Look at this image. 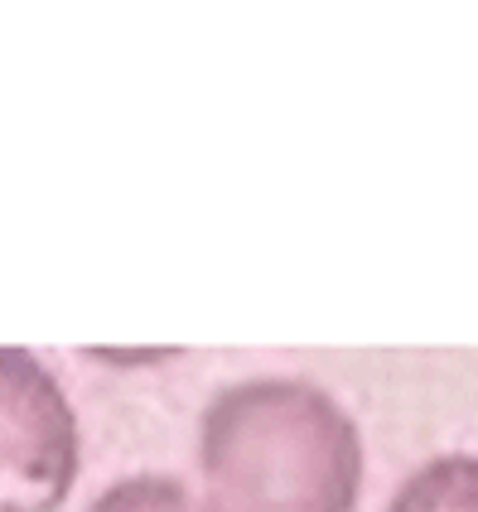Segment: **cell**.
Masks as SVG:
<instances>
[{"label":"cell","mask_w":478,"mask_h":512,"mask_svg":"<svg viewBox=\"0 0 478 512\" xmlns=\"http://www.w3.org/2000/svg\"><path fill=\"white\" fill-rule=\"evenodd\" d=\"M78 416L29 348H0V512H58L78 479Z\"/></svg>","instance_id":"7a4b0ae2"},{"label":"cell","mask_w":478,"mask_h":512,"mask_svg":"<svg viewBox=\"0 0 478 512\" xmlns=\"http://www.w3.org/2000/svg\"><path fill=\"white\" fill-rule=\"evenodd\" d=\"M198 474L208 512H353L363 435L305 377H247L203 406Z\"/></svg>","instance_id":"6da1fadb"},{"label":"cell","mask_w":478,"mask_h":512,"mask_svg":"<svg viewBox=\"0 0 478 512\" xmlns=\"http://www.w3.org/2000/svg\"><path fill=\"white\" fill-rule=\"evenodd\" d=\"M387 512H478V455H440L392 493Z\"/></svg>","instance_id":"3957f363"},{"label":"cell","mask_w":478,"mask_h":512,"mask_svg":"<svg viewBox=\"0 0 478 512\" xmlns=\"http://www.w3.org/2000/svg\"><path fill=\"white\" fill-rule=\"evenodd\" d=\"M87 512H208V503L194 498V488L174 474H131L102 488Z\"/></svg>","instance_id":"277c9868"}]
</instances>
